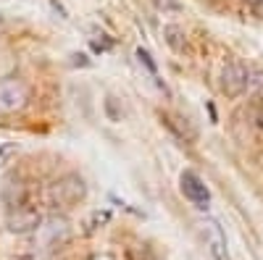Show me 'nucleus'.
Returning a JSON list of instances; mask_svg holds the SVG:
<instances>
[{"instance_id":"nucleus-11","label":"nucleus","mask_w":263,"mask_h":260,"mask_svg":"<svg viewBox=\"0 0 263 260\" xmlns=\"http://www.w3.org/2000/svg\"><path fill=\"white\" fill-rule=\"evenodd\" d=\"M16 153H18V147H16V145H11V142L0 145V168H3V166H6V163H8L13 155H16Z\"/></svg>"},{"instance_id":"nucleus-7","label":"nucleus","mask_w":263,"mask_h":260,"mask_svg":"<svg viewBox=\"0 0 263 260\" xmlns=\"http://www.w3.org/2000/svg\"><path fill=\"white\" fill-rule=\"evenodd\" d=\"M179 189L184 194V200H190L197 210H208L211 205V189L205 187V182L197 176L195 171H182V176H179Z\"/></svg>"},{"instance_id":"nucleus-10","label":"nucleus","mask_w":263,"mask_h":260,"mask_svg":"<svg viewBox=\"0 0 263 260\" xmlns=\"http://www.w3.org/2000/svg\"><path fill=\"white\" fill-rule=\"evenodd\" d=\"M248 92L253 100H263V71L255 69L250 71V87H248Z\"/></svg>"},{"instance_id":"nucleus-12","label":"nucleus","mask_w":263,"mask_h":260,"mask_svg":"<svg viewBox=\"0 0 263 260\" xmlns=\"http://www.w3.org/2000/svg\"><path fill=\"white\" fill-rule=\"evenodd\" d=\"M137 61H140V63H145V66H147V71H150L153 76H156V63H153V58H150V53H147V50L137 48Z\"/></svg>"},{"instance_id":"nucleus-1","label":"nucleus","mask_w":263,"mask_h":260,"mask_svg":"<svg viewBox=\"0 0 263 260\" xmlns=\"http://www.w3.org/2000/svg\"><path fill=\"white\" fill-rule=\"evenodd\" d=\"M87 197V184L79 173H63L48 187V203L53 208H74Z\"/></svg>"},{"instance_id":"nucleus-5","label":"nucleus","mask_w":263,"mask_h":260,"mask_svg":"<svg viewBox=\"0 0 263 260\" xmlns=\"http://www.w3.org/2000/svg\"><path fill=\"white\" fill-rule=\"evenodd\" d=\"M71 236V226L63 215H50L48 221H42V226L37 229V239L42 242L45 250H53V247H61L69 242Z\"/></svg>"},{"instance_id":"nucleus-13","label":"nucleus","mask_w":263,"mask_h":260,"mask_svg":"<svg viewBox=\"0 0 263 260\" xmlns=\"http://www.w3.org/2000/svg\"><path fill=\"white\" fill-rule=\"evenodd\" d=\"M245 6L255 18H263V0H245Z\"/></svg>"},{"instance_id":"nucleus-14","label":"nucleus","mask_w":263,"mask_h":260,"mask_svg":"<svg viewBox=\"0 0 263 260\" xmlns=\"http://www.w3.org/2000/svg\"><path fill=\"white\" fill-rule=\"evenodd\" d=\"M258 126H260V132H263V113H260V118H258Z\"/></svg>"},{"instance_id":"nucleus-2","label":"nucleus","mask_w":263,"mask_h":260,"mask_svg":"<svg viewBox=\"0 0 263 260\" xmlns=\"http://www.w3.org/2000/svg\"><path fill=\"white\" fill-rule=\"evenodd\" d=\"M29 103V87L18 76H3L0 79V116H11L24 111Z\"/></svg>"},{"instance_id":"nucleus-4","label":"nucleus","mask_w":263,"mask_h":260,"mask_svg":"<svg viewBox=\"0 0 263 260\" xmlns=\"http://www.w3.org/2000/svg\"><path fill=\"white\" fill-rule=\"evenodd\" d=\"M197 226H200V234H203L205 247H208V252H211L213 260H232L229 242H227V231H224L221 224H218L216 218H203Z\"/></svg>"},{"instance_id":"nucleus-3","label":"nucleus","mask_w":263,"mask_h":260,"mask_svg":"<svg viewBox=\"0 0 263 260\" xmlns=\"http://www.w3.org/2000/svg\"><path fill=\"white\" fill-rule=\"evenodd\" d=\"M250 87V69L242 61H229L221 69V92L227 97H239L245 95Z\"/></svg>"},{"instance_id":"nucleus-9","label":"nucleus","mask_w":263,"mask_h":260,"mask_svg":"<svg viewBox=\"0 0 263 260\" xmlns=\"http://www.w3.org/2000/svg\"><path fill=\"white\" fill-rule=\"evenodd\" d=\"M108 221H111V213H108V210H95L90 218H87V234H92V231L103 229Z\"/></svg>"},{"instance_id":"nucleus-6","label":"nucleus","mask_w":263,"mask_h":260,"mask_svg":"<svg viewBox=\"0 0 263 260\" xmlns=\"http://www.w3.org/2000/svg\"><path fill=\"white\" fill-rule=\"evenodd\" d=\"M42 226V213L32 205H21L6 213V229L11 234H32Z\"/></svg>"},{"instance_id":"nucleus-8","label":"nucleus","mask_w":263,"mask_h":260,"mask_svg":"<svg viewBox=\"0 0 263 260\" xmlns=\"http://www.w3.org/2000/svg\"><path fill=\"white\" fill-rule=\"evenodd\" d=\"M0 200H3V205L8 210L27 205V184L18 173H8L3 179V184H0Z\"/></svg>"}]
</instances>
